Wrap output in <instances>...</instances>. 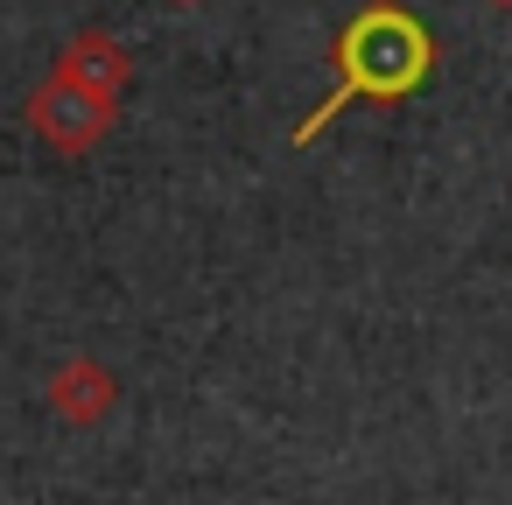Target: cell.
Segmentation results:
<instances>
[{
	"label": "cell",
	"mask_w": 512,
	"mask_h": 505,
	"mask_svg": "<svg viewBox=\"0 0 512 505\" xmlns=\"http://www.w3.org/2000/svg\"><path fill=\"white\" fill-rule=\"evenodd\" d=\"M330 64H337V85H330V99L309 106V120L295 127V148H309V141H316L344 106H358V99H372V106L414 99V92L435 78V36L421 29V15L400 8V0H365V8L337 29Z\"/></svg>",
	"instance_id": "cell-1"
},
{
	"label": "cell",
	"mask_w": 512,
	"mask_h": 505,
	"mask_svg": "<svg viewBox=\"0 0 512 505\" xmlns=\"http://www.w3.org/2000/svg\"><path fill=\"white\" fill-rule=\"evenodd\" d=\"M113 120H120V99L78 85V78L57 71V64H50V78L29 92V134H36L50 155H64V162L92 155V148L113 134Z\"/></svg>",
	"instance_id": "cell-2"
},
{
	"label": "cell",
	"mask_w": 512,
	"mask_h": 505,
	"mask_svg": "<svg viewBox=\"0 0 512 505\" xmlns=\"http://www.w3.org/2000/svg\"><path fill=\"white\" fill-rule=\"evenodd\" d=\"M43 400H50L57 421H71V428H99V421L120 407V379H113V365H99L92 351H78V358H64V365L50 372Z\"/></svg>",
	"instance_id": "cell-3"
},
{
	"label": "cell",
	"mask_w": 512,
	"mask_h": 505,
	"mask_svg": "<svg viewBox=\"0 0 512 505\" xmlns=\"http://www.w3.org/2000/svg\"><path fill=\"white\" fill-rule=\"evenodd\" d=\"M57 71H71L78 85H92V92H106V99H120V92L134 85V57H127V43L106 36V29H78V36L57 50Z\"/></svg>",
	"instance_id": "cell-4"
},
{
	"label": "cell",
	"mask_w": 512,
	"mask_h": 505,
	"mask_svg": "<svg viewBox=\"0 0 512 505\" xmlns=\"http://www.w3.org/2000/svg\"><path fill=\"white\" fill-rule=\"evenodd\" d=\"M484 8H491V15H512V0H484Z\"/></svg>",
	"instance_id": "cell-5"
},
{
	"label": "cell",
	"mask_w": 512,
	"mask_h": 505,
	"mask_svg": "<svg viewBox=\"0 0 512 505\" xmlns=\"http://www.w3.org/2000/svg\"><path fill=\"white\" fill-rule=\"evenodd\" d=\"M176 8H197V0H176Z\"/></svg>",
	"instance_id": "cell-6"
}]
</instances>
